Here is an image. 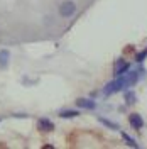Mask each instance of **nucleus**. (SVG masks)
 Wrapping results in <instances>:
<instances>
[{
    "mask_svg": "<svg viewBox=\"0 0 147 149\" xmlns=\"http://www.w3.org/2000/svg\"><path fill=\"white\" fill-rule=\"evenodd\" d=\"M74 12H76V3H74L73 0H64L61 5H59V15L61 17H71V15H74Z\"/></svg>",
    "mask_w": 147,
    "mask_h": 149,
    "instance_id": "1",
    "label": "nucleus"
},
{
    "mask_svg": "<svg viewBox=\"0 0 147 149\" xmlns=\"http://www.w3.org/2000/svg\"><path fill=\"white\" fill-rule=\"evenodd\" d=\"M129 124H130L132 129L140 130L142 127H144V119H142L140 113H130L129 115Z\"/></svg>",
    "mask_w": 147,
    "mask_h": 149,
    "instance_id": "2",
    "label": "nucleus"
},
{
    "mask_svg": "<svg viewBox=\"0 0 147 149\" xmlns=\"http://www.w3.org/2000/svg\"><path fill=\"white\" fill-rule=\"evenodd\" d=\"M37 129L41 132H53L54 130V122L46 119V117H42V119L37 120Z\"/></svg>",
    "mask_w": 147,
    "mask_h": 149,
    "instance_id": "3",
    "label": "nucleus"
},
{
    "mask_svg": "<svg viewBox=\"0 0 147 149\" xmlns=\"http://www.w3.org/2000/svg\"><path fill=\"white\" fill-rule=\"evenodd\" d=\"M130 70V63H127L125 59H119L115 63V70H113V74L115 76H120V74H125Z\"/></svg>",
    "mask_w": 147,
    "mask_h": 149,
    "instance_id": "4",
    "label": "nucleus"
},
{
    "mask_svg": "<svg viewBox=\"0 0 147 149\" xmlns=\"http://www.w3.org/2000/svg\"><path fill=\"white\" fill-rule=\"evenodd\" d=\"M76 105L80 109H83V110H93V109H96V102L92 100V98H78Z\"/></svg>",
    "mask_w": 147,
    "mask_h": 149,
    "instance_id": "5",
    "label": "nucleus"
},
{
    "mask_svg": "<svg viewBox=\"0 0 147 149\" xmlns=\"http://www.w3.org/2000/svg\"><path fill=\"white\" fill-rule=\"evenodd\" d=\"M10 61V51L9 49H0V70H7Z\"/></svg>",
    "mask_w": 147,
    "mask_h": 149,
    "instance_id": "6",
    "label": "nucleus"
},
{
    "mask_svg": "<svg viewBox=\"0 0 147 149\" xmlns=\"http://www.w3.org/2000/svg\"><path fill=\"white\" fill-rule=\"evenodd\" d=\"M80 115V110H61L59 112V117L61 119H74Z\"/></svg>",
    "mask_w": 147,
    "mask_h": 149,
    "instance_id": "7",
    "label": "nucleus"
},
{
    "mask_svg": "<svg viewBox=\"0 0 147 149\" xmlns=\"http://www.w3.org/2000/svg\"><path fill=\"white\" fill-rule=\"evenodd\" d=\"M98 122H101L105 127H108V129H112V130H119V129H120L119 124H115V122L108 120V119H105V117H100V119H98Z\"/></svg>",
    "mask_w": 147,
    "mask_h": 149,
    "instance_id": "8",
    "label": "nucleus"
},
{
    "mask_svg": "<svg viewBox=\"0 0 147 149\" xmlns=\"http://www.w3.org/2000/svg\"><path fill=\"white\" fill-rule=\"evenodd\" d=\"M123 98H125V103L127 105H134V103L137 102V95L134 92H125V97Z\"/></svg>",
    "mask_w": 147,
    "mask_h": 149,
    "instance_id": "9",
    "label": "nucleus"
},
{
    "mask_svg": "<svg viewBox=\"0 0 147 149\" xmlns=\"http://www.w3.org/2000/svg\"><path fill=\"white\" fill-rule=\"evenodd\" d=\"M122 139L125 141V142H127L129 146H132V148H139L137 141H135V139H132V137H130L129 134H127V132H123V130H122Z\"/></svg>",
    "mask_w": 147,
    "mask_h": 149,
    "instance_id": "10",
    "label": "nucleus"
},
{
    "mask_svg": "<svg viewBox=\"0 0 147 149\" xmlns=\"http://www.w3.org/2000/svg\"><path fill=\"white\" fill-rule=\"evenodd\" d=\"M146 58H147V49H144V51H140V53L135 56V61H137V63H142Z\"/></svg>",
    "mask_w": 147,
    "mask_h": 149,
    "instance_id": "11",
    "label": "nucleus"
}]
</instances>
